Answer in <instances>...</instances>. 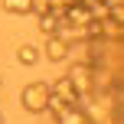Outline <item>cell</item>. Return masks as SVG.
Listing matches in <instances>:
<instances>
[{
    "label": "cell",
    "instance_id": "cell-1",
    "mask_svg": "<svg viewBox=\"0 0 124 124\" xmlns=\"http://www.w3.org/2000/svg\"><path fill=\"white\" fill-rule=\"evenodd\" d=\"M20 101L30 114H43L49 105V82H30V85L20 92Z\"/></svg>",
    "mask_w": 124,
    "mask_h": 124
},
{
    "label": "cell",
    "instance_id": "cell-2",
    "mask_svg": "<svg viewBox=\"0 0 124 124\" xmlns=\"http://www.w3.org/2000/svg\"><path fill=\"white\" fill-rule=\"evenodd\" d=\"M65 75H69V82L75 85V92H78V101L92 95V65H88L85 59H82V62H72V69H69Z\"/></svg>",
    "mask_w": 124,
    "mask_h": 124
},
{
    "label": "cell",
    "instance_id": "cell-3",
    "mask_svg": "<svg viewBox=\"0 0 124 124\" xmlns=\"http://www.w3.org/2000/svg\"><path fill=\"white\" fill-rule=\"evenodd\" d=\"M49 92H52V98L65 101V105H78V92H75V85L69 82V75H59V78L49 85Z\"/></svg>",
    "mask_w": 124,
    "mask_h": 124
},
{
    "label": "cell",
    "instance_id": "cell-4",
    "mask_svg": "<svg viewBox=\"0 0 124 124\" xmlns=\"http://www.w3.org/2000/svg\"><path fill=\"white\" fill-rule=\"evenodd\" d=\"M46 59H49V62H56V65H59V62H65L69 59V52H72V46H69L65 43V39H59V36H46Z\"/></svg>",
    "mask_w": 124,
    "mask_h": 124
},
{
    "label": "cell",
    "instance_id": "cell-5",
    "mask_svg": "<svg viewBox=\"0 0 124 124\" xmlns=\"http://www.w3.org/2000/svg\"><path fill=\"white\" fill-rule=\"evenodd\" d=\"M16 62H20V65H26V69H33V65L39 62V46H33V43L16 46Z\"/></svg>",
    "mask_w": 124,
    "mask_h": 124
},
{
    "label": "cell",
    "instance_id": "cell-6",
    "mask_svg": "<svg viewBox=\"0 0 124 124\" xmlns=\"http://www.w3.org/2000/svg\"><path fill=\"white\" fill-rule=\"evenodd\" d=\"M3 10L13 16H33V0H3Z\"/></svg>",
    "mask_w": 124,
    "mask_h": 124
},
{
    "label": "cell",
    "instance_id": "cell-7",
    "mask_svg": "<svg viewBox=\"0 0 124 124\" xmlns=\"http://www.w3.org/2000/svg\"><path fill=\"white\" fill-rule=\"evenodd\" d=\"M56 26H59V16H52V13H43L39 16V30L46 36H56Z\"/></svg>",
    "mask_w": 124,
    "mask_h": 124
},
{
    "label": "cell",
    "instance_id": "cell-8",
    "mask_svg": "<svg viewBox=\"0 0 124 124\" xmlns=\"http://www.w3.org/2000/svg\"><path fill=\"white\" fill-rule=\"evenodd\" d=\"M49 0H33V16H43V13H49Z\"/></svg>",
    "mask_w": 124,
    "mask_h": 124
}]
</instances>
